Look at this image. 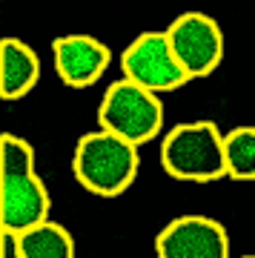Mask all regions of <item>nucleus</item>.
<instances>
[{
    "label": "nucleus",
    "mask_w": 255,
    "mask_h": 258,
    "mask_svg": "<svg viewBox=\"0 0 255 258\" xmlns=\"http://www.w3.org/2000/svg\"><path fill=\"white\" fill-rule=\"evenodd\" d=\"M52 198L35 169V147L15 132L0 135V230L23 232L46 221Z\"/></svg>",
    "instance_id": "nucleus-1"
},
{
    "label": "nucleus",
    "mask_w": 255,
    "mask_h": 258,
    "mask_svg": "<svg viewBox=\"0 0 255 258\" xmlns=\"http://www.w3.org/2000/svg\"><path fill=\"white\" fill-rule=\"evenodd\" d=\"M227 178L255 181V126H235L224 135Z\"/></svg>",
    "instance_id": "nucleus-11"
},
{
    "label": "nucleus",
    "mask_w": 255,
    "mask_h": 258,
    "mask_svg": "<svg viewBox=\"0 0 255 258\" xmlns=\"http://www.w3.org/2000/svg\"><path fill=\"white\" fill-rule=\"evenodd\" d=\"M244 258H255V255H244Z\"/></svg>",
    "instance_id": "nucleus-13"
},
{
    "label": "nucleus",
    "mask_w": 255,
    "mask_h": 258,
    "mask_svg": "<svg viewBox=\"0 0 255 258\" xmlns=\"http://www.w3.org/2000/svg\"><path fill=\"white\" fill-rule=\"evenodd\" d=\"M40 81V57L26 40L3 37L0 40V98L20 101Z\"/></svg>",
    "instance_id": "nucleus-9"
},
{
    "label": "nucleus",
    "mask_w": 255,
    "mask_h": 258,
    "mask_svg": "<svg viewBox=\"0 0 255 258\" xmlns=\"http://www.w3.org/2000/svg\"><path fill=\"white\" fill-rule=\"evenodd\" d=\"M52 60L57 78L69 89H86L109 69L112 52L92 35H63L52 40Z\"/></svg>",
    "instance_id": "nucleus-8"
},
{
    "label": "nucleus",
    "mask_w": 255,
    "mask_h": 258,
    "mask_svg": "<svg viewBox=\"0 0 255 258\" xmlns=\"http://www.w3.org/2000/svg\"><path fill=\"white\" fill-rule=\"evenodd\" d=\"M98 126L120 135L123 141L144 147L164 129V103L158 92L120 78L106 86L98 106Z\"/></svg>",
    "instance_id": "nucleus-4"
},
{
    "label": "nucleus",
    "mask_w": 255,
    "mask_h": 258,
    "mask_svg": "<svg viewBox=\"0 0 255 258\" xmlns=\"http://www.w3.org/2000/svg\"><path fill=\"white\" fill-rule=\"evenodd\" d=\"M169 49L189 81L210 78L224 60V32L204 12H183L164 29Z\"/></svg>",
    "instance_id": "nucleus-5"
},
{
    "label": "nucleus",
    "mask_w": 255,
    "mask_h": 258,
    "mask_svg": "<svg viewBox=\"0 0 255 258\" xmlns=\"http://www.w3.org/2000/svg\"><path fill=\"white\" fill-rule=\"evenodd\" d=\"M138 169H141L138 147L106 129L86 132L75 144L72 175L92 195L115 198V195L126 192L135 184Z\"/></svg>",
    "instance_id": "nucleus-2"
},
{
    "label": "nucleus",
    "mask_w": 255,
    "mask_h": 258,
    "mask_svg": "<svg viewBox=\"0 0 255 258\" xmlns=\"http://www.w3.org/2000/svg\"><path fill=\"white\" fill-rule=\"evenodd\" d=\"M120 69L123 78L138 86H144L149 92H172L181 89L183 83H189L186 72H183L178 60H175L166 32H155V29H146L123 49L120 55Z\"/></svg>",
    "instance_id": "nucleus-6"
},
{
    "label": "nucleus",
    "mask_w": 255,
    "mask_h": 258,
    "mask_svg": "<svg viewBox=\"0 0 255 258\" xmlns=\"http://www.w3.org/2000/svg\"><path fill=\"white\" fill-rule=\"evenodd\" d=\"M161 166L169 178L189 184L227 178L224 132L215 120H183L161 141Z\"/></svg>",
    "instance_id": "nucleus-3"
},
{
    "label": "nucleus",
    "mask_w": 255,
    "mask_h": 258,
    "mask_svg": "<svg viewBox=\"0 0 255 258\" xmlns=\"http://www.w3.org/2000/svg\"><path fill=\"white\" fill-rule=\"evenodd\" d=\"M155 258H229V232L210 215H178L155 235Z\"/></svg>",
    "instance_id": "nucleus-7"
},
{
    "label": "nucleus",
    "mask_w": 255,
    "mask_h": 258,
    "mask_svg": "<svg viewBox=\"0 0 255 258\" xmlns=\"http://www.w3.org/2000/svg\"><path fill=\"white\" fill-rule=\"evenodd\" d=\"M0 258H23L18 249V235L9 230H0Z\"/></svg>",
    "instance_id": "nucleus-12"
},
{
    "label": "nucleus",
    "mask_w": 255,
    "mask_h": 258,
    "mask_svg": "<svg viewBox=\"0 0 255 258\" xmlns=\"http://www.w3.org/2000/svg\"><path fill=\"white\" fill-rule=\"evenodd\" d=\"M18 249L23 258H75V238L63 224L46 218L18 232Z\"/></svg>",
    "instance_id": "nucleus-10"
}]
</instances>
